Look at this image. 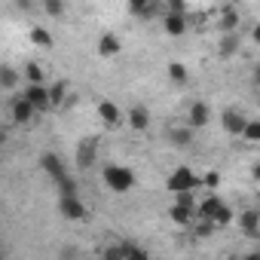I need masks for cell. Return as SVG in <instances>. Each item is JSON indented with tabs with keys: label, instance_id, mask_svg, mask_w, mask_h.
<instances>
[{
	"label": "cell",
	"instance_id": "6da1fadb",
	"mask_svg": "<svg viewBox=\"0 0 260 260\" xmlns=\"http://www.w3.org/2000/svg\"><path fill=\"white\" fill-rule=\"evenodd\" d=\"M101 181H104V187L110 193H128L135 187V172L128 166H104Z\"/></svg>",
	"mask_w": 260,
	"mask_h": 260
},
{
	"label": "cell",
	"instance_id": "7a4b0ae2",
	"mask_svg": "<svg viewBox=\"0 0 260 260\" xmlns=\"http://www.w3.org/2000/svg\"><path fill=\"white\" fill-rule=\"evenodd\" d=\"M166 187H169V193H187V190H199L202 187V175H196L193 169H187V166H178L169 178H166Z\"/></svg>",
	"mask_w": 260,
	"mask_h": 260
},
{
	"label": "cell",
	"instance_id": "3957f363",
	"mask_svg": "<svg viewBox=\"0 0 260 260\" xmlns=\"http://www.w3.org/2000/svg\"><path fill=\"white\" fill-rule=\"evenodd\" d=\"M199 217H208V220H214L217 226H230L233 208H230L220 196H205V199L199 202Z\"/></svg>",
	"mask_w": 260,
	"mask_h": 260
},
{
	"label": "cell",
	"instance_id": "277c9868",
	"mask_svg": "<svg viewBox=\"0 0 260 260\" xmlns=\"http://www.w3.org/2000/svg\"><path fill=\"white\" fill-rule=\"evenodd\" d=\"M40 110L25 98V92L22 95H16L13 98V104H10V122H16V125H28V122H34V116H37Z\"/></svg>",
	"mask_w": 260,
	"mask_h": 260
},
{
	"label": "cell",
	"instance_id": "5b68a950",
	"mask_svg": "<svg viewBox=\"0 0 260 260\" xmlns=\"http://www.w3.org/2000/svg\"><path fill=\"white\" fill-rule=\"evenodd\" d=\"M25 98L40 110L49 113L52 110V98H49V83H25Z\"/></svg>",
	"mask_w": 260,
	"mask_h": 260
},
{
	"label": "cell",
	"instance_id": "8992f818",
	"mask_svg": "<svg viewBox=\"0 0 260 260\" xmlns=\"http://www.w3.org/2000/svg\"><path fill=\"white\" fill-rule=\"evenodd\" d=\"M58 214L64 220H86L89 217V208H86V202L77 193V196H61L58 199Z\"/></svg>",
	"mask_w": 260,
	"mask_h": 260
},
{
	"label": "cell",
	"instance_id": "52a82bcc",
	"mask_svg": "<svg viewBox=\"0 0 260 260\" xmlns=\"http://www.w3.org/2000/svg\"><path fill=\"white\" fill-rule=\"evenodd\" d=\"M220 125H223V132H226V135L242 138L245 125H248V116H245L242 110H236V107H226V110L220 113Z\"/></svg>",
	"mask_w": 260,
	"mask_h": 260
},
{
	"label": "cell",
	"instance_id": "ba28073f",
	"mask_svg": "<svg viewBox=\"0 0 260 260\" xmlns=\"http://www.w3.org/2000/svg\"><path fill=\"white\" fill-rule=\"evenodd\" d=\"M169 217H172V223H178V226H193V220L199 217V205H190V202L175 199L172 208H169Z\"/></svg>",
	"mask_w": 260,
	"mask_h": 260
},
{
	"label": "cell",
	"instance_id": "9c48e42d",
	"mask_svg": "<svg viewBox=\"0 0 260 260\" xmlns=\"http://www.w3.org/2000/svg\"><path fill=\"white\" fill-rule=\"evenodd\" d=\"M101 257H135V260H144L147 257V248H141V245H135V242H116V245H107L104 251H101Z\"/></svg>",
	"mask_w": 260,
	"mask_h": 260
},
{
	"label": "cell",
	"instance_id": "30bf717a",
	"mask_svg": "<svg viewBox=\"0 0 260 260\" xmlns=\"http://www.w3.org/2000/svg\"><path fill=\"white\" fill-rule=\"evenodd\" d=\"M98 138H83L77 147V169H92L98 162Z\"/></svg>",
	"mask_w": 260,
	"mask_h": 260
},
{
	"label": "cell",
	"instance_id": "8fae6325",
	"mask_svg": "<svg viewBox=\"0 0 260 260\" xmlns=\"http://www.w3.org/2000/svg\"><path fill=\"white\" fill-rule=\"evenodd\" d=\"M40 169L52 178V181H61L64 175H68V166H64V159L58 156V153H52V150H46V153H40Z\"/></svg>",
	"mask_w": 260,
	"mask_h": 260
},
{
	"label": "cell",
	"instance_id": "7c38bea8",
	"mask_svg": "<svg viewBox=\"0 0 260 260\" xmlns=\"http://www.w3.org/2000/svg\"><path fill=\"white\" fill-rule=\"evenodd\" d=\"M187 28H190L187 13H166V16H162V31H166L169 37H184Z\"/></svg>",
	"mask_w": 260,
	"mask_h": 260
},
{
	"label": "cell",
	"instance_id": "4fadbf2b",
	"mask_svg": "<svg viewBox=\"0 0 260 260\" xmlns=\"http://www.w3.org/2000/svg\"><path fill=\"white\" fill-rule=\"evenodd\" d=\"M125 122H128V128H132V132H147V128H150V113H147V107H141V104L128 107V110H125Z\"/></svg>",
	"mask_w": 260,
	"mask_h": 260
},
{
	"label": "cell",
	"instance_id": "5bb4252c",
	"mask_svg": "<svg viewBox=\"0 0 260 260\" xmlns=\"http://www.w3.org/2000/svg\"><path fill=\"white\" fill-rule=\"evenodd\" d=\"M98 55H101V58H116V55H122V40H119L113 31H104V34L98 37Z\"/></svg>",
	"mask_w": 260,
	"mask_h": 260
},
{
	"label": "cell",
	"instance_id": "9a60e30c",
	"mask_svg": "<svg viewBox=\"0 0 260 260\" xmlns=\"http://www.w3.org/2000/svg\"><path fill=\"white\" fill-rule=\"evenodd\" d=\"M71 83L68 80H52L49 83V98H52V110H61V107H68V101H71Z\"/></svg>",
	"mask_w": 260,
	"mask_h": 260
},
{
	"label": "cell",
	"instance_id": "2e32d148",
	"mask_svg": "<svg viewBox=\"0 0 260 260\" xmlns=\"http://www.w3.org/2000/svg\"><path fill=\"white\" fill-rule=\"evenodd\" d=\"M208 119H211V107L205 101H193L190 110H187V125L190 128H202V125H208Z\"/></svg>",
	"mask_w": 260,
	"mask_h": 260
},
{
	"label": "cell",
	"instance_id": "e0dca14e",
	"mask_svg": "<svg viewBox=\"0 0 260 260\" xmlns=\"http://www.w3.org/2000/svg\"><path fill=\"white\" fill-rule=\"evenodd\" d=\"M239 226L248 239H260V211L257 208H245L239 214Z\"/></svg>",
	"mask_w": 260,
	"mask_h": 260
},
{
	"label": "cell",
	"instance_id": "ac0fdd59",
	"mask_svg": "<svg viewBox=\"0 0 260 260\" xmlns=\"http://www.w3.org/2000/svg\"><path fill=\"white\" fill-rule=\"evenodd\" d=\"M98 119H101L104 125H119V122L125 119V113H122L113 101L104 98V101H98Z\"/></svg>",
	"mask_w": 260,
	"mask_h": 260
},
{
	"label": "cell",
	"instance_id": "d6986e66",
	"mask_svg": "<svg viewBox=\"0 0 260 260\" xmlns=\"http://www.w3.org/2000/svg\"><path fill=\"white\" fill-rule=\"evenodd\" d=\"M239 22H242L239 10H236V7H223L220 16H217V31H220V34H233V31L239 28Z\"/></svg>",
	"mask_w": 260,
	"mask_h": 260
},
{
	"label": "cell",
	"instance_id": "ffe728a7",
	"mask_svg": "<svg viewBox=\"0 0 260 260\" xmlns=\"http://www.w3.org/2000/svg\"><path fill=\"white\" fill-rule=\"evenodd\" d=\"M239 46H242V40L236 37V31H233V34H220V43H217V55H220V58H233V55L239 52Z\"/></svg>",
	"mask_w": 260,
	"mask_h": 260
},
{
	"label": "cell",
	"instance_id": "44dd1931",
	"mask_svg": "<svg viewBox=\"0 0 260 260\" xmlns=\"http://www.w3.org/2000/svg\"><path fill=\"white\" fill-rule=\"evenodd\" d=\"M169 141H172L175 147H190V144H193V128H190V125L169 128Z\"/></svg>",
	"mask_w": 260,
	"mask_h": 260
},
{
	"label": "cell",
	"instance_id": "7402d4cb",
	"mask_svg": "<svg viewBox=\"0 0 260 260\" xmlns=\"http://www.w3.org/2000/svg\"><path fill=\"white\" fill-rule=\"evenodd\" d=\"M28 40H31L34 46H40V49H52V43H55V40H52V34H49L43 25H34V28L28 31Z\"/></svg>",
	"mask_w": 260,
	"mask_h": 260
},
{
	"label": "cell",
	"instance_id": "603a6c76",
	"mask_svg": "<svg viewBox=\"0 0 260 260\" xmlns=\"http://www.w3.org/2000/svg\"><path fill=\"white\" fill-rule=\"evenodd\" d=\"M22 83V77H19V71L13 68V64H4L0 68V89H16Z\"/></svg>",
	"mask_w": 260,
	"mask_h": 260
},
{
	"label": "cell",
	"instance_id": "cb8c5ba5",
	"mask_svg": "<svg viewBox=\"0 0 260 260\" xmlns=\"http://www.w3.org/2000/svg\"><path fill=\"white\" fill-rule=\"evenodd\" d=\"M166 74H169V80H172V83H178V86H184V83L190 80V74H187V64H184V61H169Z\"/></svg>",
	"mask_w": 260,
	"mask_h": 260
},
{
	"label": "cell",
	"instance_id": "d4e9b609",
	"mask_svg": "<svg viewBox=\"0 0 260 260\" xmlns=\"http://www.w3.org/2000/svg\"><path fill=\"white\" fill-rule=\"evenodd\" d=\"M25 83H46V71L40 61H25Z\"/></svg>",
	"mask_w": 260,
	"mask_h": 260
},
{
	"label": "cell",
	"instance_id": "484cf974",
	"mask_svg": "<svg viewBox=\"0 0 260 260\" xmlns=\"http://www.w3.org/2000/svg\"><path fill=\"white\" fill-rule=\"evenodd\" d=\"M242 138H245L248 144H260V119H248V125H245Z\"/></svg>",
	"mask_w": 260,
	"mask_h": 260
},
{
	"label": "cell",
	"instance_id": "4316f807",
	"mask_svg": "<svg viewBox=\"0 0 260 260\" xmlns=\"http://www.w3.org/2000/svg\"><path fill=\"white\" fill-rule=\"evenodd\" d=\"M43 10L49 19H64V0H43Z\"/></svg>",
	"mask_w": 260,
	"mask_h": 260
},
{
	"label": "cell",
	"instance_id": "83f0119b",
	"mask_svg": "<svg viewBox=\"0 0 260 260\" xmlns=\"http://www.w3.org/2000/svg\"><path fill=\"white\" fill-rule=\"evenodd\" d=\"M55 184H58V193H61V196H77V181H74L71 175H64V178L55 181Z\"/></svg>",
	"mask_w": 260,
	"mask_h": 260
},
{
	"label": "cell",
	"instance_id": "f1b7e54d",
	"mask_svg": "<svg viewBox=\"0 0 260 260\" xmlns=\"http://www.w3.org/2000/svg\"><path fill=\"white\" fill-rule=\"evenodd\" d=\"M150 4H153V0H125V7H128V13H132V16H138V19L144 16V10H147Z\"/></svg>",
	"mask_w": 260,
	"mask_h": 260
},
{
	"label": "cell",
	"instance_id": "f546056e",
	"mask_svg": "<svg viewBox=\"0 0 260 260\" xmlns=\"http://www.w3.org/2000/svg\"><path fill=\"white\" fill-rule=\"evenodd\" d=\"M202 187H208V190L220 187V172H205L202 175Z\"/></svg>",
	"mask_w": 260,
	"mask_h": 260
},
{
	"label": "cell",
	"instance_id": "4dcf8cb0",
	"mask_svg": "<svg viewBox=\"0 0 260 260\" xmlns=\"http://www.w3.org/2000/svg\"><path fill=\"white\" fill-rule=\"evenodd\" d=\"M166 13H187V0H166Z\"/></svg>",
	"mask_w": 260,
	"mask_h": 260
},
{
	"label": "cell",
	"instance_id": "1f68e13d",
	"mask_svg": "<svg viewBox=\"0 0 260 260\" xmlns=\"http://www.w3.org/2000/svg\"><path fill=\"white\" fill-rule=\"evenodd\" d=\"M251 40H254V43H257V46H260V22H257V25H254V28H251Z\"/></svg>",
	"mask_w": 260,
	"mask_h": 260
},
{
	"label": "cell",
	"instance_id": "d6a6232c",
	"mask_svg": "<svg viewBox=\"0 0 260 260\" xmlns=\"http://www.w3.org/2000/svg\"><path fill=\"white\" fill-rule=\"evenodd\" d=\"M251 178H254V181H260V159L251 166Z\"/></svg>",
	"mask_w": 260,
	"mask_h": 260
},
{
	"label": "cell",
	"instance_id": "836d02e7",
	"mask_svg": "<svg viewBox=\"0 0 260 260\" xmlns=\"http://www.w3.org/2000/svg\"><path fill=\"white\" fill-rule=\"evenodd\" d=\"M254 86H257V89H260V64H257V68H254Z\"/></svg>",
	"mask_w": 260,
	"mask_h": 260
}]
</instances>
